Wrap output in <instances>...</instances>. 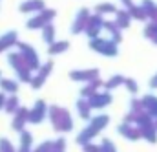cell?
Wrapping results in <instances>:
<instances>
[{"mask_svg":"<svg viewBox=\"0 0 157 152\" xmlns=\"http://www.w3.org/2000/svg\"><path fill=\"white\" fill-rule=\"evenodd\" d=\"M44 112H46V105H44L42 101H37L35 108L29 112V121H31V123H39L40 119L44 117Z\"/></svg>","mask_w":157,"mask_h":152,"instance_id":"30bf717a","label":"cell"},{"mask_svg":"<svg viewBox=\"0 0 157 152\" xmlns=\"http://www.w3.org/2000/svg\"><path fill=\"white\" fill-rule=\"evenodd\" d=\"M124 84H126V88H128L132 94H135V92H137V82H135L133 79H124Z\"/></svg>","mask_w":157,"mask_h":152,"instance_id":"484cf974","label":"cell"},{"mask_svg":"<svg viewBox=\"0 0 157 152\" xmlns=\"http://www.w3.org/2000/svg\"><path fill=\"white\" fill-rule=\"evenodd\" d=\"M42 37H44V40H46L48 44H53V42H55V28H53L51 22L42 28Z\"/></svg>","mask_w":157,"mask_h":152,"instance_id":"9a60e30c","label":"cell"},{"mask_svg":"<svg viewBox=\"0 0 157 152\" xmlns=\"http://www.w3.org/2000/svg\"><path fill=\"white\" fill-rule=\"evenodd\" d=\"M18 48L22 50V59H24V62H26V66L28 68H39V59H37V53H35V50L31 48V46H28V44H18Z\"/></svg>","mask_w":157,"mask_h":152,"instance_id":"3957f363","label":"cell"},{"mask_svg":"<svg viewBox=\"0 0 157 152\" xmlns=\"http://www.w3.org/2000/svg\"><path fill=\"white\" fill-rule=\"evenodd\" d=\"M119 134H122L124 138H128V139H132V141H137V139L141 138V130H137V128L130 126L128 123H124V125H121V126H119Z\"/></svg>","mask_w":157,"mask_h":152,"instance_id":"9c48e42d","label":"cell"},{"mask_svg":"<svg viewBox=\"0 0 157 152\" xmlns=\"http://www.w3.org/2000/svg\"><path fill=\"white\" fill-rule=\"evenodd\" d=\"M71 79H75V81H93L95 77H97V70H90V72H73V74H70Z\"/></svg>","mask_w":157,"mask_h":152,"instance_id":"4fadbf2b","label":"cell"},{"mask_svg":"<svg viewBox=\"0 0 157 152\" xmlns=\"http://www.w3.org/2000/svg\"><path fill=\"white\" fill-rule=\"evenodd\" d=\"M51 66H53L51 62H46V64L42 66V70L39 72V75L35 77V79H31V86H33L35 90H37V88H40V86L44 84V81H46V77H48V74L51 72Z\"/></svg>","mask_w":157,"mask_h":152,"instance_id":"ba28073f","label":"cell"},{"mask_svg":"<svg viewBox=\"0 0 157 152\" xmlns=\"http://www.w3.org/2000/svg\"><path fill=\"white\" fill-rule=\"evenodd\" d=\"M29 119V112L28 110H24V108H18V114H17V119H15V123H13V126L15 128H22V123L24 121H28Z\"/></svg>","mask_w":157,"mask_h":152,"instance_id":"2e32d148","label":"cell"},{"mask_svg":"<svg viewBox=\"0 0 157 152\" xmlns=\"http://www.w3.org/2000/svg\"><path fill=\"white\" fill-rule=\"evenodd\" d=\"M88 103H90L91 108H102V106L112 103V95L110 94H93Z\"/></svg>","mask_w":157,"mask_h":152,"instance_id":"8992f818","label":"cell"},{"mask_svg":"<svg viewBox=\"0 0 157 152\" xmlns=\"http://www.w3.org/2000/svg\"><path fill=\"white\" fill-rule=\"evenodd\" d=\"M143 106H144V110H148V114L152 115V117H157V97L146 95L143 99Z\"/></svg>","mask_w":157,"mask_h":152,"instance_id":"8fae6325","label":"cell"},{"mask_svg":"<svg viewBox=\"0 0 157 152\" xmlns=\"http://www.w3.org/2000/svg\"><path fill=\"white\" fill-rule=\"evenodd\" d=\"M53 17H55V11H51V9H42L37 17H33V18L28 22V28H29V30H39L40 28V30H42L46 24L51 22Z\"/></svg>","mask_w":157,"mask_h":152,"instance_id":"7a4b0ae2","label":"cell"},{"mask_svg":"<svg viewBox=\"0 0 157 152\" xmlns=\"http://www.w3.org/2000/svg\"><path fill=\"white\" fill-rule=\"evenodd\" d=\"M141 130V138H144L146 141H150V143H155L157 141V128L155 125L154 126H146V128H139Z\"/></svg>","mask_w":157,"mask_h":152,"instance_id":"7c38bea8","label":"cell"},{"mask_svg":"<svg viewBox=\"0 0 157 152\" xmlns=\"http://www.w3.org/2000/svg\"><path fill=\"white\" fill-rule=\"evenodd\" d=\"M122 82H124V77L115 75V77H112V79L106 82V88H108V90H112V88H117L119 84H122Z\"/></svg>","mask_w":157,"mask_h":152,"instance_id":"7402d4cb","label":"cell"},{"mask_svg":"<svg viewBox=\"0 0 157 152\" xmlns=\"http://www.w3.org/2000/svg\"><path fill=\"white\" fill-rule=\"evenodd\" d=\"M155 128H157V121H155Z\"/></svg>","mask_w":157,"mask_h":152,"instance_id":"f546056e","label":"cell"},{"mask_svg":"<svg viewBox=\"0 0 157 152\" xmlns=\"http://www.w3.org/2000/svg\"><path fill=\"white\" fill-rule=\"evenodd\" d=\"M101 152H115V147L110 139H104L102 145H101Z\"/></svg>","mask_w":157,"mask_h":152,"instance_id":"d4e9b609","label":"cell"},{"mask_svg":"<svg viewBox=\"0 0 157 152\" xmlns=\"http://www.w3.org/2000/svg\"><path fill=\"white\" fill-rule=\"evenodd\" d=\"M141 7H143V11H144L146 15H154V13H155V4L150 2V0H144Z\"/></svg>","mask_w":157,"mask_h":152,"instance_id":"603a6c76","label":"cell"},{"mask_svg":"<svg viewBox=\"0 0 157 152\" xmlns=\"http://www.w3.org/2000/svg\"><path fill=\"white\" fill-rule=\"evenodd\" d=\"M68 42L66 40H60V42H53L51 46H49V53L51 55H55V53H62V51H66L68 50Z\"/></svg>","mask_w":157,"mask_h":152,"instance_id":"ac0fdd59","label":"cell"},{"mask_svg":"<svg viewBox=\"0 0 157 152\" xmlns=\"http://www.w3.org/2000/svg\"><path fill=\"white\" fill-rule=\"evenodd\" d=\"M117 24L119 28H128L130 26V13L128 11H117Z\"/></svg>","mask_w":157,"mask_h":152,"instance_id":"e0dca14e","label":"cell"},{"mask_svg":"<svg viewBox=\"0 0 157 152\" xmlns=\"http://www.w3.org/2000/svg\"><path fill=\"white\" fill-rule=\"evenodd\" d=\"M106 13H117L115 6H112V4H99L97 6V15H106Z\"/></svg>","mask_w":157,"mask_h":152,"instance_id":"d6986e66","label":"cell"},{"mask_svg":"<svg viewBox=\"0 0 157 152\" xmlns=\"http://www.w3.org/2000/svg\"><path fill=\"white\" fill-rule=\"evenodd\" d=\"M84 152H101V147H91V145H86Z\"/></svg>","mask_w":157,"mask_h":152,"instance_id":"4316f807","label":"cell"},{"mask_svg":"<svg viewBox=\"0 0 157 152\" xmlns=\"http://www.w3.org/2000/svg\"><path fill=\"white\" fill-rule=\"evenodd\" d=\"M90 46H91L95 51L102 53V55H108V57H115V55H117V46H115L113 40H104V38L95 37V38H91Z\"/></svg>","mask_w":157,"mask_h":152,"instance_id":"6da1fadb","label":"cell"},{"mask_svg":"<svg viewBox=\"0 0 157 152\" xmlns=\"http://www.w3.org/2000/svg\"><path fill=\"white\" fill-rule=\"evenodd\" d=\"M150 86H152V88H157V75L152 77V81H150Z\"/></svg>","mask_w":157,"mask_h":152,"instance_id":"f1b7e54d","label":"cell"},{"mask_svg":"<svg viewBox=\"0 0 157 152\" xmlns=\"http://www.w3.org/2000/svg\"><path fill=\"white\" fill-rule=\"evenodd\" d=\"M42 9H46L44 0H28V2L20 4V11L22 13H33V11H42Z\"/></svg>","mask_w":157,"mask_h":152,"instance_id":"52a82bcc","label":"cell"},{"mask_svg":"<svg viewBox=\"0 0 157 152\" xmlns=\"http://www.w3.org/2000/svg\"><path fill=\"white\" fill-rule=\"evenodd\" d=\"M15 42H17V33H15V31H9V33H6L4 37H0V51H4L6 48L13 46Z\"/></svg>","mask_w":157,"mask_h":152,"instance_id":"5bb4252c","label":"cell"},{"mask_svg":"<svg viewBox=\"0 0 157 152\" xmlns=\"http://www.w3.org/2000/svg\"><path fill=\"white\" fill-rule=\"evenodd\" d=\"M0 84H2V88L6 90V92H17V82L15 81H9V79H2L0 81Z\"/></svg>","mask_w":157,"mask_h":152,"instance_id":"44dd1931","label":"cell"},{"mask_svg":"<svg viewBox=\"0 0 157 152\" xmlns=\"http://www.w3.org/2000/svg\"><path fill=\"white\" fill-rule=\"evenodd\" d=\"M104 26V20H102V17L101 15H95V17H90V20H88V24H86V33L90 35L91 38L97 37V33H99V30Z\"/></svg>","mask_w":157,"mask_h":152,"instance_id":"277c9868","label":"cell"},{"mask_svg":"<svg viewBox=\"0 0 157 152\" xmlns=\"http://www.w3.org/2000/svg\"><path fill=\"white\" fill-rule=\"evenodd\" d=\"M122 4H124L128 9H130V7H133V2H132V0H122Z\"/></svg>","mask_w":157,"mask_h":152,"instance_id":"83f0119b","label":"cell"},{"mask_svg":"<svg viewBox=\"0 0 157 152\" xmlns=\"http://www.w3.org/2000/svg\"><path fill=\"white\" fill-rule=\"evenodd\" d=\"M88 20H90V11H88V9H80L78 15H77V18H75V22H73V26H71V31H73V33L84 31Z\"/></svg>","mask_w":157,"mask_h":152,"instance_id":"5b68a950","label":"cell"},{"mask_svg":"<svg viewBox=\"0 0 157 152\" xmlns=\"http://www.w3.org/2000/svg\"><path fill=\"white\" fill-rule=\"evenodd\" d=\"M78 112H80V117H84V119H88L90 117V103H86V101H78Z\"/></svg>","mask_w":157,"mask_h":152,"instance_id":"ffe728a7","label":"cell"},{"mask_svg":"<svg viewBox=\"0 0 157 152\" xmlns=\"http://www.w3.org/2000/svg\"><path fill=\"white\" fill-rule=\"evenodd\" d=\"M18 108V101H17V97H11L9 101H7V105H6V110L11 114V112H15Z\"/></svg>","mask_w":157,"mask_h":152,"instance_id":"cb8c5ba5","label":"cell"}]
</instances>
